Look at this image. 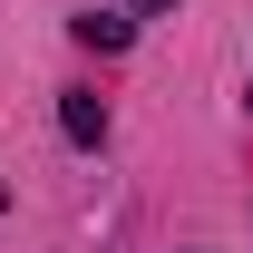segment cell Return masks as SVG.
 I'll return each instance as SVG.
<instances>
[{"instance_id":"1","label":"cell","mask_w":253,"mask_h":253,"mask_svg":"<svg viewBox=\"0 0 253 253\" xmlns=\"http://www.w3.org/2000/svg\"><path fill=\"white\" fill-rule=\"evenodd\" d=\"M59 136L68 146H107V97L97 88H59Z\"/></svg>"},{"instance_id":"2","label":"cell","mask_w":253,"mask_h":253,"mask_svg":"<svg viewBox=\"0 0 253 253\" xmlns=\"http://www.w3.org/2000/svg\"><path fill=\"white\" fill-rule=\"evenodd\" d=\"M68 39H78V49H97V59H117L126 39H136V20H126V10H78V20H68Z\"/></svg>"},{"instance_id":"3","label":"cell","mask_w":253,"mask_h":253,"mask_svg":"<svg viewBox=\"0 0 253 253\" xmlns=\"http://www.w3.org/2000/svg\"><path fill=\"white\" fill-rule=\"evenodd\" d=\"M166 10H185V0H126V20H166Z\"/></svg>"},{"instance_id":"4","label":"cell","mask_w":253,"mask_h":253,"mask_svg":"<svg viewBox=\"0 0 253 253\" xmlns=\"http://www.w3.org/2000/svg\"><path fill=\"white\" fill-rule=\"evenodd\" d=\"M244 107H253V88H244Z\"/></svg>"}]
</instances>
